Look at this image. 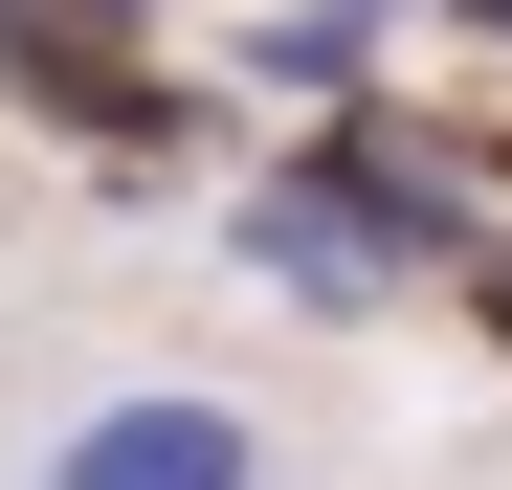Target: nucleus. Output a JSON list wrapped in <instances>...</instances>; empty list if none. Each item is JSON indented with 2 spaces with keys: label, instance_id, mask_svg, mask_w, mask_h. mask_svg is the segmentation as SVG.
Masks as SVG:
<instances>
[{
  "label": "nucleus",
  "instance_id": "1",
  "mask_svg": "<svg viewBox=\"0 0 512 490\" xmlns=\"http://www.w3.org/2000/svg\"><path fill=\"white\" fill-rule=\"evenodd\" d=\"M0 490H290V424L223 401V379H90V401L23 424Z\"/></svg>",
  "mask_w": 512,
  "mask_h": 490
}]
</instances>
